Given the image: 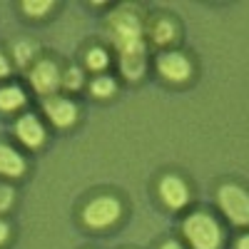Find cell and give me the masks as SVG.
<instances>
[{
    "mask_svg": "<svg viewBox=\"0 0 249 249\" xmlns=\"http://www.w3.org/2000/svg\"><path fill=\"white\" fill-rule=\"evenodd\" d=\"M107 33L120 50L122 72L130 80H137L144 72V43H142V20L140 13L130 5H122L110 15Z\"/></svg>",
    "mask_w": 249,
    "mask_h": 249,
    "instance_id": "obj_1",
    "label": "cell"
},
{
    "mask_svg": "<svg viewBox=\"0 0 249 249\" xmlns=\"http://www.w3.org/2000/svg\"><path fill=\"white\" fill-rule=\"evenodd\" d=\"M184 234L190 237V242L197 249H217L219 247V227H217V222L212 217L202 214V212L187 217Z\"/></svg>",
    "mask_w": 249,
    "mask_h": 249,
    "instance_id": "obj_2",
    "label": "cell"
},
{
    "mask_svg": "<svg viewBox=\"0 0 249 249\" xmlns=\"http://www.w3.org/2000/svg\"><path fill=\"white\" fill-rule=\"evenodd\" d=\"M219 204L224 214L237 224H249V195L234 184H224L219 190Z\"/></svg>",
    "mask_w": 249,
    "mask_h": 249,
    "instance_id": "obj_3",
    "label": "cell"
},
{
    "mask_svg": "<svg viewBox=\"0 0 249 249\" xmlns=\"http://www.w3.org/2000/svg\"><path fill=\"white\" fill-rule=\"evenodd\" d=\"M117 217H120V202L115 197H97L82 212V219L90 227H107Z\"/></svg>",
    "mask_w": 249,
    "mask_h": 249,
    "instance_id": "obj_4",
    "label": "cell"
},
{
    "mask_svg": "<svg viewBox=\"0 0 249 249\" xmlns=\"http://www.w3.org/2000/svg\"><path fill=\"white\" fill-rule=\"evenodd\" d=\"M157 68H160V72H162L164 77H170V80H175V82L190 77V72H192L190 60H187L184 55H179V53L162 55V57L157 60Z\"/></svg>",
    "mask_w": 249,
    "mask_h": 249,
    "instance_id": "obj_5",
    "label": "cell"
},
{
    "mask_svg": "<svg viewBox=\"0 0 249 249\" xmlns=\"http://www.w3.org/2000/svg\"><path fill=\"white\" fill-rule=\"evenodd\" d=\"M45 112L50 115V120L55 124H60V127H68V124H72L75 117H77V107L72 102L60 100V97H53V100L45 102Z\"/></svg>",
    "mask_w": 249,
    "mask_h": 249,
    "instance_id": "obj_6",
    "label": "cell"
},
{
    "mask_svg": "<svg viewBox=\"0 0 249 249\" xmlns=\"http://www.w3.org/2000/svg\"><path fill=\"white\" fill-rule=\"evenodd\" d=\"M33 85L40 92H53L60 85V72L53 62H37L33 68Z\"/></svg>",
    "mask_w": 249,
    "mask_h": 249,
    "instance_id": "obj_7",
    "label": "cell"
},
{
    "mask_svg": "<svg viewBox=\"0 0 249 249\" xmlns=\"http://www.w3.org/2000/svg\"><path fill=\"white\" fill-rule=\"evenodd\" d=\"M160 195H162V199L167 202L170 207L177 210V207H182L187 202V187H184V182L179 177L167 175L162 179V184H160Z\"/></svg>",
    "mask_w": 249,
    "mask_h": 249,
    "instance_id": "obj_8",
    "label": "cell"
},
{
    "mask_svg": "<svg viewBox=\"0 0 249 249\" xmlns=\"http://www.w3.org/2000/svg\"><path fill=\"white\" fill-rule=\"evenodd\" d=\"M18 135H20V140H23L25 144L37 147V144L43 142V137H45V130H43V124L37 122V117L25 115V117H20V122H18Z\"/></svg>",
    "mask_w": 249,
    "mask_h": 249,
    "instance_id": "obj_9",
    "label": "cell"
},
{
    "mask_svg": "<svg viewBox=\"0 0 249 249\" xmlns=\"http://www.w3.org/2000/svg\"><path fill=\"white\" fill-rule=\"evenodd\" d=\"M25 170V162L15 150H10L8 144H0V175H20Z\"/></svg>",
    "mask_w": 249,
    "mask_h": 249,
    "instance_id": "obj_10",
    "label": "cell"
},
{
    "mask_svg": "<svg viewBox=\"0 0 249 249\" xmlns=\"http://www.w3.org/2000/svg\"><path fill=\"white\" fill-rule=\"evenodd\" d=\"M175 35H177V28H175L172 20H167V18H160L157 23L152 25V37H155V43H160V45L172 43Z\"/></svg>",
    "mask_w": 249,
    "mask_h": 249,
    "instance_id": "obj_11",
    "label": "cell"
},
{
    "mask_svg": "<svg viewBox=\"0 0 249 249\" xmlns=\"http://www.w3.org/2000/svg\"><path fill=\"white\" fill-rule=\"evenodd\" d=\"M25 102V95L20 88L10 85V88H3L0 90V110H15Z\"/></svg>",
    "mask_w": 249,
    "mask_h": 249,
    "instance_id": "obj_12",
    "label": "cell"
},
{
    "mask_svg": "<svg viewBox=\"0 0 249 249\" xmlns=\"http://www.w3.org/2000/svg\"><path fill=\"white\" fill-rule=\"evenodd\" d=\"M88 65L92 68V70H102L107 65V53L102 50V48H92L90 53H88Z\"/></svg>",
    "mask_w": 249,
    "mask_h": 249,
    "instance_id": "obj_13",
    "label": "cell"
},
{
    "mask_svg": "<svg viewBox=\"0 0 249 249\" xmlns=\"http://www.w3.org/2000/svg\"><path fill=\"white\" fill-rule=\"evenodd\" d=\"M92 92L100 95V97L112 95V92H115V82H112L110 77H97V80L92 82Z\"/></svg>",
    "mask_w": 249,
    "mask_h": 249,
    "instance_id": "obj_14",
    "label": "cell"
},
{
    "mask_svg": "<svg viewBox=\"0 0 249 249\" xmlns=\"http://www.w3.org/2000/svg\"><path fill=\"white\" fill-rule=\"evenodd\" d=\"M33 53H35V45L30 43V40H23V43L15 45V57H18V62H23V65L33 57Z\"/></svg>",
    "mask_w": 249,
    "mask_h": 249,
    "instance_id": "obj_15",
    "label": "cell"
},
{
    "mask_svg": "<svg viewBox=\"0 0 249 249\" xmlns=\"http://www.w3.org/2000/svg\"><path fill=\"white\" fill-rule=\"evenodd\" d=\"M50 8H53L50 0H43V3H35V0H28V3H23V10H25L28 15H43V13H48Z\"/></svg>",
    "mask_w": 249,
    "mask_h": 249,
    "instance_id": "obj_16",
    "label": "cell"
},
{
    "mask_svg": "<svg viewBox=\"0 0 249 249\" xmlns=\"http://www.w3.org/2000/svg\"><path fill=\"white\" fill-rule=\"evenodd\" d=\"M62 85L70 88V90H77V88L82 85V72H80L77 68H70V70L65 72V77H62Z\"/></svg>",
    "mask_w": 249,
    "mask_h": 249,
    "instance_id": "obj_17",
    "label": "cell"
},
{
    "mask_svg": "<svg viewBox=\"0 0 249 249\" xmlns=\"http://www.w3.org/2000/svg\"><path fill=\"white\" fill-rule=\"evenodd\" d=\"M13 199H15V192L10 190L8 184H0V212H5L8 207L13 204Z\"/></svg>",
    "mask_w": 249,
    "mask_h": 249,
    "instance_id": "obj_18",
    "label": "cell"
},
{
    "mask_svg": "<svg viewBox=\"0 0 249 249\" xmlns=\"http://www.w3.org/2000/svg\"><path fill=\"white\" fill-rule=\"evenodd\" d=\"M8 239V224H3V222H0V244H3Z\"/></svg>",
    "mask_w": 249,
    "mask_h": 249,
    "instance_id": "obj_19",
    "label": "cell"
},
{
    "mask_svg": "<svg viewBox=\"0 0 249 249\" xmlns=\"http://www.w3.org/2000/svg\"><path fill=\"white\" fill-rule=\"evenodd\" d=\"M5 72H8V60L0 55V75H5Z\"/></svg>",
    "mask_w": 249,
    "mask_h": 249,
    "instance_id": "obj_20",
    "label": "cell"
},
{
    "mask_svg": "<svg viewBox=\"0 0 249 249\" xmlns=\"http://www.w3.org/2000/svg\"><path fill=\"white\" fill-rule=\"evenodd\" d=\"M237 249H249V234L239 239V244H237Z\"/></svg>",
    "mask_w": 249,
    "mask_h": 249,
    "instance_id": "obj_21",
    "label": "cell"
},
{
    "mask_svg": "<svg viewBox=\"0 0 249 249\" xmlns=\"http://www.w3.org/2000/svg\"><path fill=\"white\" fill-rule=\"evenodd\" d=\"M160 249H182V247H179L177 242H167V244H162Z\"/></svg>",
    "mask_w": 249,
    "mask_h": 249,
    "instance_id": "obj_22",
    "label": "cell"
}]
</instances>
